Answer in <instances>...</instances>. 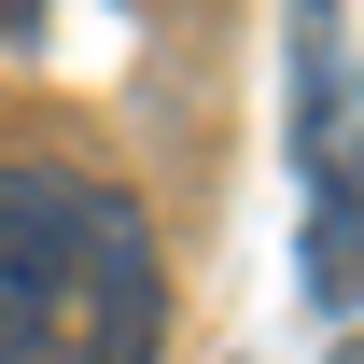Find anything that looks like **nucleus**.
Instances as JSON below:
<instances>
[{"label":"nucleus","instance_id":"1","mask_svg":"<svg viewBox=\"0 0 364 364\" xmlns=\"http://www.w3.org/2000/svg\"><path fill=\"white\" fill-rule=\"evenodd\" d=\"M168 252L112 168H0V364H154Z\"/></svg>","mask_w":364,"mask_h":364},{"label":"nucleus","instance_id":"2","mask_svg":"<svg viewBox=\"0 0 364 364\" xmlns=\"http://www.w3.org/2000/svg\"><path fill=\"white\" fill-rule=\"evenodd\" d=\"M294 168H309V210L350 196V43H336V0H294Z\"/></svg>","mask_w":364,"mask_h":364},{"label":"nucleus","instance_id":"3","mask_svg":"<svg viewBox=\"0 0 364 364\" xmlns=\"http://www.w3.org/2000/svg\"><path fill=\"white\" fill-rule=\"evenodd\" d=\"M0 43H43V0H0Z\"/></svg>","mask_w":364,"mask_h":364}]
</instances>
